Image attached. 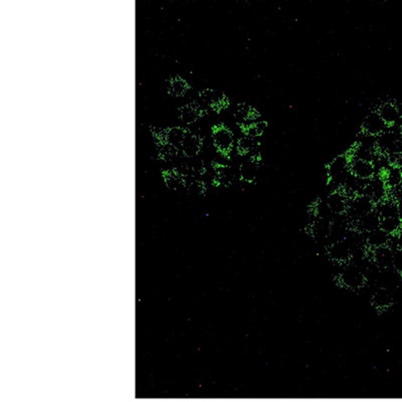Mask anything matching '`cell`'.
Masks as SVG:
<instances>
[{"mask_svg":"<svg viewBox=\"0 0 402 402\" xmlns=\"http://www.w3.org/2000/svg\"><path fill=\"white\" fill-rule=\"evenodd\" d=\"M375 148L380 153L397 155L402 153V141L393 132H384L375 140Z\"/></svg>","mask_w":402,"mask_h":402,"instance_id":"6da1fadb","label":"cell"},{"mask_svg":"<svg viewBox=\"0 0 402 402\" xmlns=\"http://www.w3.org/2000/svg\"><path fill=\"white\" fill-rule=\"evenodd\" d=\"M375 206V202L370 197L364 194H358L350 200L347 213L358 220L362 216L374 212Z\"/></svg>","mask_w":402,"mask_h":402,"instance_id":"7a4b0ae2","label":"cell"},{"mask_svg":"<svg viewBox=\"0 0 402 402\" xmlns=\"http://www.w3.org/2000/svg\"><path fill=\"white\" fill-rule=\"evenodd\" d=\"M365 275L355 266L346 267L339 277L340 284L352 291H357L366 284Z\"/></svg>","mask_w":402,"mask_h":402,"instance_id":"3957f363","label":"cell"},{"mask_svg":"<svg viewBox=\"0 0 402 402\" xmlns=\"http://www.w3.org/2000/svg\"><path fill=\"white\" fill-rule=\"evenodd\" d=\"M213 143L222 154H228L234 146V134L225 126L218 125L213 130Z\"/></svg>","mask_w":402,"mask_h":402,"instance_id":"277c9868","label":"cell"},{"mask_svg":"<svg viewBox=\"0 0 402 402\" xmlns=\"http://www.w3.org/2000/svg\"><path fill=\"white\" fill-rule=\"evenodd\" d=\"M351 244L346 239H340L333 242L328 248V256L330 260L338 263H347L352 259Z\"/></svg>","mask_w":402,"mask_h":402,"instance_id":"5b68a950","label":"cell"},{"mask_svg":"<svg viewBox=\"0 0 402 402\" xmlns=\"http://www.w3.org/2000/svg\"><path fill=\"white\" fill-rule=\"evenodd\" d=\"M386 128V124L380 117L377 111H373L367 114L362 124L363 133L371 137H378L379 135L385 132Z\"/></svg>","mask_w":402,"mask_h":402,"instance_id":"8992f818","label":"cell"},{"mask_svg":"<svg viewBox=\"0 0 402 402\" xmlns=\"http://www.w3.org/2000/svg\"><path fill=\"white\" fill-rule=\"evenodd\" d=\"M350 174L360 180H370L375 174V167L372 161L363 159H352L350 167Z\"/></svg>","mask_w":402,"mask_h":402,"instance_id":"52a82bcc","label":"cell"},{"mask_svg":"<svg viewBox=\"0 0 402 402\" xmlns=\"http://www.w3.org/2000/svg\"><path fill=\"white\" fill-rule=\"evenodd\" d=\"M350 199L347 193L343 190H336L332 192L327 198V207L335 214L347 213Z\"/></svg>","mask_w":402,"mask_h":402,"instance_id":"ba28073f","label":"cell"},{"mask_svg":"<svg viewBox=\"0 0 402 402\" xmlns=\"http://www.w3.org/2000/svg\"><path fill=\"white\" fill-rule=\"evenodd\" d=\"M352 159L350 158V155L343 154L340 156H337L335 159H333L331 163L327 168V174L330 179H337L349 169L350 163Z\"/></svg>","mask_w":402,"mask_h":402,"instance_id":"9c48e42d","label":"cell"},{"mask_svg":"<svg viewBox=\"0 0 402 402\" xmlns=\"http://www.w3.org/2000/svg\"><path fill=\"white\" fill-rule=\"evenodd\" d=\"M377 112L387 127L395 125L401 117V112L399 110V107L391 102H386L382 104L379 107Z\"/></svg>","mask_w":402,"mask_h":402,"instance_id":"30bf717a","label":"cell"},{"mask_svg":"<svg viewBox=\"0 0 402 402\" xmlns=\"http://www.w3.org/2000/svg\"><path fill=\"white\" fill-rule=\"evenodd\" d=\"M381 217L376 210L368 213L356 220V227L361 233L370 234L380 228Z\"/></svg>","mask_w":402,"mask_h":402,"instance_id":"8fae6325","label":"cell"},{"mask_svg":"<svg viewBox=\"0 0 402 402\" xmlns=\"http://www.w3.org/2000/svg\"><path fill=\"white\" fill-rule=\"evenodd\" d=\"M199 97L202 100V102L208 106H210L215 110H220L221 108H224L227 104V99L221 92L212 90V89H205L199 93Z\"/></svg>","mask_w":402,"mask_h":402,"instance_id":"7c38bea8","label":"cell"},{"mask_svg":"<svg viewBox=\"0 0 402 402\" xmlns=\"http://www.w3.org/2000/svg\"><path fill=\"white\" fill-rule=\"evenodd\" d=\"M394 252L389 245L372 250V259L379 269H389L392 266Z\"/></svg>","mask_w":402,"mask_h":402,"instance_id":"4fadbf2b","label":"cell"},{"mask_svg":"<svg viewBox=\"0 0 402 402\" xmlns=\"http://www.w3.org/2000/svg\"><path fill=\"white\" fill-rule=\"evenodd\" d=\"M201 145H202V141L200 137L188 131L183 142L181 144L180 150L185 156L193 157L199 153L201 149Z\"/></svg>","mask_w":402,"mask_h":402,"instance_id":"5bb4252c","label":"cell"},{"mask_svg":"<svg viewBox=\"0 0 402 402\" xmlns=\"http://www.w3.org/2000/svg\"><path fill=\"white\" fill-rule=\"evenodd\" d=\"M259 170V161L256 158H251L243 162L240 169H239V174L241 180L252 183L255 181L257 177V173Z\"/></svg>","mask_w":402,"mask_h":402,"instance_id":"9a60e30c","label":"cell"},{"mask_svg":"<svg viewBox=\"0 0 402 402\" xmlns=\"http://www.w3.org/2000/svg\"><path fill=\"white\" fill-rule=\"evenodd\" d=\"M371 303L377 310L384 311L392 306L393 297L389 291L385 289H380L373 294Z\"/></svg>","mask_w":402,"mask_h":402,"instance_id":"2e32d148","label":"cell"},{"mask_svg":"<svg viewBox=\"0 0 402 402\" xmlns=\"http://www.w3.org/2000/svg\"><path fill=\"white\" fill-rule=\"evenodd\" d=\"M202 114L200 107L196 104H186L179 108L178 115L181 121L186 124H192Z\"/></svg>","mask_w":402,"mask_h":402,"instance_id":"e0dca14e","label":"cell"},{"mask_svg":"<svg viewBox=\"0 0 402 402\" xmlns=\"http://www.w3.org/2000/svg\"><path fill=\"white\" fill-rule=\"evenodd\" d=\"M375 210L377 212L381 218L399 216L398 202L393 200L384 199L383 201L377 203V206H375Z\"/></svg>","mask_w":402,"mask_h":402,"instance_id":"ac0fdd59","label":"cell"},{"mask_svg":"<svg viewBox=\"0 0 402 402\" xmlns=\"http://www.w3.org/2000/svg\"><path fill=\"white\" fill-rule=\"evenodd\" d=\"M389 237L390 236H388L385 232H383L382 229L379 228L377 231H374L370 234H367L366 244L372 251V250L378 248L381 246L388 245Z\"/></svg>","mask_w":402,"mask_h":402,"instance_id":"d6986e66","label":"cell"},{"mask_svg":"<svg viewBox=\"0 0 402 402\" xmlns=\"http://www.w3.org/2000/svg\"><path fill=\"white\" fill-rule=\"evenodd\" d=\"M380 229L388 236H396L402 231V218L400 216L381 218Z\"/></svg>","mask_w":402,"mask_h":402,"instance_id":"ffe728a7","label":"cell"},{"mask_svg":"<svg viewBox=\"0 0 402 402\" xmlns=\"http://www.w3.org/2000/svg\"><path fill=\"white\" fill-rule=\"evenodd\" d=\"M387 188H398L402 182V170L393 166V168L386 171L381 179Z\"/></svg>","mask_w":402,"mask_h":402,"instance_id":"44dd1931","label":"cell"},{"mask_svg":"<svg viewBox=\"0 0 402 402\" xmlns=\"http://www.w3.org/2000/svg\"><path fill=\"white\" fill-rule=\"evenodd\" d=\"M258 114L257 112L250 106L245 105V104H240L238 105L237 108V111H236V114H235V117L237 120V123L239 125H245L248 121L251 120H255L257 118Z\"/></svg>","mask_w":402,"mask_h":402,"instance_id":"7402d4cb","label":"cell"},{"mask_svg":"<svg viewBox=\"0 0 402 402\" xmlns=\"http://www.w3.org/2000/svg\"><path fill=\"white\" fill-rule=\"evenodd\" d=\"M168 92L173 95H182L188 90V84L180 76H173L168 81Z\"/></svg>","mask_w":402,"mask_h":402,"instance_id":"603a6c76","label":"cell"},{"mask_svg":"<svg viewBox=\"0 0 402 402\" xmlns=\"http://www.w3.org/2000/svg\"><path fill=\"white\" fill-rule=\"evenodd\" d=\"M215 179L218 181V183L222 185H229L234 179V174L229 167L227 166L220 165L216 168V177Z\"/></svg>","mask_w":402,"mask_h":402,"instance_id":"cb8c5ba5","label":"cell"},{"mask_svg":"<svg viewBox=\"0 0 402 402\" xmlns=\"http://www.w3.org/2000/svg\"><path fill=\"white\" fill-rule=\"evenodd\" d=\"M266 126H267V124L263 121H259L256 123L248 124L246 127H244L245 136H248L251 138L256 139L257 137H260V135H262V133L266 129Z\"/></svg>","mask_w":402,"mask_h":402,"instance_id":"d4e9b609","label":"cell"},{"mask_svg":"<svg viewBox=\"0 0 402 402\" xmlns=\"http://www.w3.org/2000/svg\"><path fill=\"white\" fill-rule=\"evenodd\" d=\"M256 147V140L248 136H244L240 138L237 142V151L240 154H247L253 151Z\"/></svg>","mask_w":402,"mask_h":402,"instance_id":"484cf974","label":"cell"},{"mask_svg":"<svg viewBox=\"0 0 402 402\" xmlns=\"http://www.w3.org/2000/svg\"><path fill=\"white\" fill-rule=\"evenodd\" d=\"M392 267L402 276V246L398 247L393 254Z\"/></svg>","mask_w":402,"mask_h":402,"instance_id":"4316f807","label":"cell"},{"mask_svg":"<svg viewBox=\"0 0 402 402\" xmlns=\"http://www.w3.org/2000/svg\"><path fill=\"white\" fill-rule=\"evenodd\" d=\"M398 193H399V195H400V197H401L402 199V182L401 184L398 186Z\"/></svg>","mask_w":402,"mask_h":402,"instance_id":"83f0119b","label":"cell"},{"mask_svg":"<svg viewBox=\"0 0 402 402\" xmlns=\"http://www.w3.org/2000/svg\"><path fill=\"white\" fill-rule=\"evenodd\" d=\"M399 137H400V139H401L402 141V127L401 129H400V133H399Z\"/></svg>","mask_w":402,"mask_h":402,"instance_id":"f1b7e54d","label":"cell"}]
</instances>
